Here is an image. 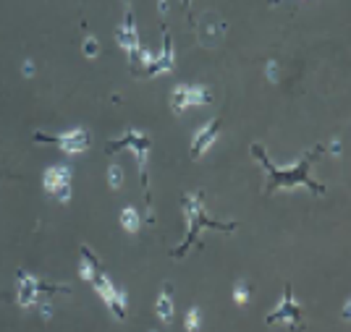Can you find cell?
I'll return each instance as SVG.
<instances>
[{
  "label": "cell",
  "mask_w": 351,
  "mask_h": 332,
  "mask_svg": "<svg viewBox=\"0 0 351 332\" xmlns=\"http://www.w3.org/2000/svg\"><path fill=\"white\" fill-rule=\"evenodd\" d=\"M97 53H100V44H97V40L87 37V40H84V55H87V58H95Z\"/></svg>",
  "instance_id": "cell-21"
},
{
  "label": "cell",
  "mask_w": 351,
  "mask_h": 332,
  "mask_svg": "<svg viewBox=\"0 0 351 332\" xmlns=\"http://www.w3.org/2000/svg\"><path fill=\"white\" fill-rule=\"evenodd\" d=\"M322 152H325V146L315 144L309 152H304L302 157L296 159L293 165L278 168V165H273V162H270L267 152L263 149V144H252V157L263 165L265 175H267V178H265L263 191L265 194H273V191H278V188H286V191H293V188H307V191H312L315 196H322V194H325V186L312 178V162L320 157Z\"/></svg>",
  "instance_id": "cell-1"
},
{
  "label": "cell",
  "mask_w": 351,
  "mask_h": 332,
  "mask_svg": "<svg viewBox=\"0 0 351 332\" xmlns=\"http://www.w3.org/2000/svg\"><path fill=\"white\" fill-rule=\"evenodd\" d=\"M118 149H132L134 157H136V165H139V178H142V188H145V202H147V209H149V152H152V142H149V136L142 133V131L136 129H129L121 139H110L108 146H105V152L108 155H116ZM149 220H155L152 215V209H149Z\"/></svg>",
  "instance_id": "cell-3"
},
{
  "label": "cell",
  "mask_w": 351,
  "mask_h": 332,
  "mask_svg": "<svg viewBox=\"0 0 351 332\" xmlns=\"http://www.w3.org/2000/svg\"><path fill=\"white\" fill-rule=\"evenodd\" d=\"M223 31H226V24H223V21H207L205 24V40L213 44Z\"/></svg>",
  "instance_id": "cell-18"
},
{
  "label": "cell",
  "mask_w": 351,
  "mask_h": 332,
  "mask_svg": "<svg viewBox=\"0 0 351 332\" xmlns=\"http://www.w3.org/2000/svg\"><path fill=\"white\" fill-rule=\"evenodd\" d=\"M97 272H103V264H100V259L95 257V251H92L87 244H82V264H79L82 280L92 283V280L97 277Z\"/></svg>",
  "instance_id": "cell-12"
},
{
  "label": "cell",
  "mask_w": 351,
  "mask_h": 332,
  "mask_svg": "<svg viewBox=\"0 0 351 332\" xmlns=\"http://www.w3.org/2000/svg\"><path fill=\"white\" fill-rule=\"evenodd\" d=\"M121 225H123V231L136 233L139 228H142V220H139V212H136L134 207H123V212H121Z\"/></svg>",
  "instance_id": "cell-14"
},
{
  "label": "cell",
  "mask_w": 351,
  "mask_h": 332,
  "mask_svg": "<svg viewBox=\"0 0 351 332\" xmlns=\"http://www.w3.org/2000/svg\"><path fill=\"white\" fill-rule=\"evenodd\" d=\"M267 79H270V81H278V63H276V60L267 63Z\"/></svg>",
  "instance_id": "cell-22"
},
{
  "label": "cell",
  "mask_w": 351,
  "mask_h": 332,
  "mask_svg": "<svg viewBox=\"0 0 351 332\" xmlns=\"http://www.w3.org/2000/svg\"><path fill=\"white\" fill-rule=\"evenodd\" d=\"M108 186L116 188V191L123 186V170H121V165H110L108 168Z\"/></svg>",
  "instance_id": "cell-20"
},
{
  "label": "cell",
  "mask_w": 351,
  "mask_h": 332,
  "mask_svg": "<svg viewBox=\"0 0 351 332\" xmlns=\"http://www.w3.org/2000/svg\"><path fill=\"white\" fill-rule=\"evenodd\" d=\"M116 40L118 47L129 55V66H132V73H136V63H139V34H136V24H134V8L132 0H123V21L116 29Z\"/></svg>",
  "instance_id": "cell-5"
},
{
  "label": "cell",
  "mask_w": 351,
  "mask_h": 332,
  "mask_svg": "<svg viewBox=\"0 0 351 332\" xmlns=\"http://www.w3.org/2000/svg\"><path fill=\"white\" fill-rule=\"evenodd\" d=\"M218 133H220V118H213V120H207L205 126H202V129L194 133V142H191V159L202 157L207 149L215 144Z\"/></svg>",
  "instance_id": "cell-11"
},
{
  "label": "cell",
  "mask_w": 351,
  "mask_h": 332,
  "mask_svg": "<svg viewBox=\"0 0 351 332\" xmlns=\"http://www.w3.org/2000/svg\"><path fill=\"white\" fill-rule=\"evenodd\" d=\"M71 178L73 170L69 165H50L43 173V186L50 196H56L58 202H71Z\"/></svg>",
  "instance_id": "cell-7"
},
{
  "label": "cell",
  "mask_w": 351,
  "mask_h": 332,
  "mask_svg": "<svg viewBox=\"0 0 351 332\" xmlns=\"http://www.w3.org/2000/svg\"><path fill=\"white\" fill-rule=\"evenodd\" d=\"M149 332H158V330H149Z\"/></svg>",
  "instance_id": "cell-28"
},
{
  "label": "cell",
  "mask_w": 351,
  "mask_h": 332,
  "mask_svg": "<svg viewBox=\"0 0 351 332\" xmlns=\"http://www.w3.org/2000/svg\"><path fill=\"white\" fill-rule=\"evenodd\" d=\"M186 107H189V102H186V84H184V87H176L171 92V110L176 116H181Z\"/></svg>",
  "instance_id": "cell-16"
},
{
  "label": "cell",
  "mask_w": 351,
  "mask_h": 332,
  "mask_svg": "<svg viewBox=\"0 0 351 332\" xmlns=\"http://www.w3.org/2000/svg\"><path fill=\"white\" fill-rule=\"evenodd\" d=\"M176 68V50L173 40H171V31L162 24V50L160 55H155V60L145 68L147 76H160V73H171Z\"/></svg>",
  "instance_id": "cell-10"
},
{
  "label": "cell",
  "mask_w": 351,
  "mask_h": 332,
  "mask_svg": "<svg viewBox=\"0 0 351 332\" xmlns=\"http://www.w3.org/2000/svg\"><path fill=\"white\" fill-rule=\"evenodd\" d=\"M92 288H95V293L108 303V309L113 311V317L126 319V293H123V290H118L108 274L97 272V277L92 280Z\"/></svg>",
  "instance_id": "cell-8"
},
{
  "label": "cell",
  "mask_w": 351,
  "mask_h": 332,
  "mask_svg": "<svg viewBox=\"0 0 351 332\" xmlns=\"http://www.w3.org/2000/svg\"><path fill=\"white\" fill-rule=\"evenodd\" d=\"M34 73V63L32 60H24V76H32Z\"/></svg>",
  "instance_id": "cell-23"
},
{
  "label": "cell",
  "mask_w": 351,
  "mask_h": 332,
  "mask_svg": "<svg viewBox=\"0 0 351 332\" xmlns=\"http://www.w3.org/2000/svg\"><path fill=\"white\" fill-rule=\"evenodd\" d=\"M181 207H184V215H186V222H189V233H186V238L181 241L178 246L171 248V257L178 259V257H184L186 251H189L191 244H197V238H199V233L205 231V228H213V231H226V233H234L239 228V222H223V220H213V217H207L205 212V191L202 188H197V191H191V194H184L181 196Z\"/></svg>",
  "instance_id": "cell-2"
},
{
  "label": "cell",
  "mask_w": 351,
  "mask_h": 332,
  "mask_svg": "<svg viewBox=\"0 0 351 332\" xmlns=\"http://www.w3.org/2000/svg\"><path fill=\"white\" fill-rule=\"evenodd\" d=\"M186 102H189V107H202L210 102V92L205 87H189L186 84Z\"/></svg>",
  "instance_id": "cell-15"
},
{
  "label": "cell",
  "mask_w": 351,
  "mask_h": 332,
  "mask_svg": "<svg viewBox=\"0 0 351 332\" xmlns=\"http://www.w3.org/2000/svg\"><path fill=\"white\" fill-rule=\"evenodd\" d=\"M330 152H333V155H341V142H333V144H330Z\"/></svg>",
  "instance_id": "cell-26"
},
{
  "label": "cell",
  "mask_w": 351,
  "mask_h": 332,
  "mask_svg": "<svg viewBox=\"0 0 351 332\" xmlns=\"http://www.w3.org/2000/svg\"><path fill=\"white\" fill-rule=\"evenodd\" d=\"M199 324H202V311H199V306H191L189 311H186L184 327H186V332H197L199 330Z\"/></svg>",
  "instance_id": "cell-17"
},
{
  "label": "cell",
  "mask_w": 351,
  "mask_h": 332,
  "mask_svg": "<svg viewBox=\"0 0 351 332\" xmlns=\"http://www.w3.org/2000/svg\"><path fill=\"white\" fill-rule=\"evenodd\" d=\"M158 317L162 319V324L173 322V283H162V290L158 296V306H155Z\"/></svg>",
  "instance_id": "cell-13"
},
{
  "label": "cell",
  "mask_w": 351,
  "mask_h": 332,
  "mask_svg": "<svg viewBox=\"0 0 351 332\" xmlns=\"http://www.w3.org/2000/svg\"><path fill=\"white\" fill-rule=\"evenodd\" d=\"M181 3H184V8H189V3H191V0H181Z\"/></svg>",
  "instance_id": "cell-27"
},
{
  "label": "cell",
  "mask_w": 351,
  "mask_h": 332,
  "mask_svg": "<svg viewBox=\"0 0 351 332\" xmlns=\"http://www.w3.org/2000/svg\"><path fill=\"white\" fill-rule=\"evenodd\" d=\"M273 3H278V0H273Z\"/></svg>",
  "instance_id": "cell-29"
},
{
  "label": "cell",
  "mask_w": 351,
  "mask_h": 332,
  "mask_svg": "<svg viewBox=\"0 0 351 332\" xmlns=\"http://www.w3.org/2000/svg\"><path fill=\"white\" fill-rule=\"evenodd\" d=\"M234 301L239 303V306H247L249 303V285L244 280H236L234 283Z\"/></svg>",
  "instance_id": "cell-19"
},
{
  "label": "cell",
  "mask_w": 351,
  "mask_h": 332,
  "mask_svg": "<svg viewBox=\"0 0 351 332\" xmlns=\"http://www.w3.org/2000/svg\"><path fill=\"white\" fill-rule=\"evenodd\" d=\"M278 322H286L291 332H304L307 324H304V314H302V306L293 298L291 285H286V293H283V301L278 303V309H273L267 317H265V324H278Z\"/></svg>",
  "instance_id": "cell-6"
},
{
  "label": "cell",
  "mask_w": 351,
  "mask_h": 332,
  "mask_svg": "<svg viewBox=\"0 0 351 332\" xmlns=\"http://www.w3.org/2000/svg\"><path fill=\"white\" fill-rule=\"evenodd\" d=\"M341 317H343V319H349V317H351V303H349V301L343 303V314H341Z\"/></svg>",
  "instance_id": "cell-25"
},
{
  "label": "cell",
  "mask_w": 351,
  "mask_h": 332,
  "mask_svg": "<svg viewBox=\"0 0 351 332\" xmlns=\"http://www.w3.org/2000/svg\"><path fill=\"white\" fill-rule=\"evenodd\" d=\"M43 317H45V319L53 317V306H50V303H43Z\"/></svg>",
  "instance_id": "cell-24"
},
{
  "label": "cell",
  "mask_w": 351,
  "mask_h": 332,
  "mask_svg": "<svg viewBox=\"0 0 351 332\" xmlns=\"http://www.w3.org/2000/svg\"><path fill=\"white\" fill-rule=\"evenodd\" d=\"M34 142H43V144H56L60 152L66 155H82L87 152L92 144V133L87 129H71L66 133H43V131H34Z\"/></svg>",
  "instance_id": "cell-4"
},
{
  "label": "cell",
  "mask_w": 351,
  "mask_h": 332,
  "mask_svg": "<svg viewBox=\"0 0 351 332\" xmlns=\"http://www.w3.org/2000/svg\"><path fill=\"white\" fill-rule=\"evenodd\" d=\"M19 277V296H16V301L21 309H29L34 303L40 301V293H56V290H69V288H53V285H43L34 274H29L27 270H19L16 272Z\"/></svg>",
  "instance_id": "cell-9"
}]
</instances>
